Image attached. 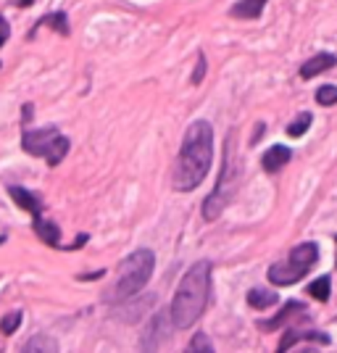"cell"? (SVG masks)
<instances>
[{
  "mask_svg": "<svg viewBox=\"0 0 337 353\" xmlns=\"http://www.w3.org/2000/svg\"><path fill=\"white\" fill-rule=\"evenodd\" d=\"M61 137V132L56 127H48V130H24L21 137V145L30 156H48V150L53 148V143Z\"/></svg>",
  "mask_w": 337,
  "mask_h": 353,
  "instance_id": "obj_6",
  "label": "cell"
},
{
  "mask_svg": "<svg viewBox=\"0 0 337 353\" xmlns=\"http://www.w3.org/2000/svg\"><path fill=\"white\" fill-rule=\"evenodd\" d=\"M298 340H316V343H322V345H329V335H324V332H316V330H290L285 338L279 340V351H290Z\"/></svg>",
  "mask_w": 337,
  "mask_h": 353,
  "instance_id": "obj_9",
  "label": "cell"
},
{
  "mask_svg": "<svg viewBox=\"0 0 337 353\" xmlns=\"http://www.w3.org/2000/svg\"><path fill=\"white\" fill-rule=\"evenodd\" d=\"M8 195L16 201V206L30 211L32 216H40V214H43V203H40L37 195H32L30 190H24V188H8Z\"/></svg>",
  "mask_w": 337,
  "mask_h": 353,
  "instance_id": "obj_10",
  "label": "cell"
},
{
  "mask_svg": "<svg viewBox=\"0 0 337 353\" xmlns=\"http://www.w3.org/2000/svg\"><path fill=\"white\" fill-rule=\"evenodd\" d=\"M16 3H19V6H32L34 0H16Z\"/></svg>",
  "mask_w": 337,
  "mask_h": 353,
  "instance_id": "obj_24",
  "label": "cell"
},
{
  "mask_svg": "<svg viewBox=\"0 0 337 353\" xmlns=\"http://www.w3.org/2000/svg\"><path fill=\"white\" fill-rule=\"evenodd\" d=\"M203 74H205V59H203V53H201V56H198V66H195V74H192V85H201Z\"/></svg>",
  "mask_w": 337,
  "mask_h": 353,
  "instance_id": "obj_22",
  "label": "cell"
},
{
  "mask_svg": "<svg viewBox=\"0 0 337 353\" xmlns=\"http://www.w3.org/2000/svg\"><path fill=\"white\" fill-rule=\"evenodd\" d=\"M329 290H332L329 277H319V280H314L308 285V295H314L316 301H327V298H329Z\"/></svg>",
  "mask_w": 337,
  "mask_h": 353,
  "instance_id": "obj_17",
  "label": "cell"
},
{
  "mask_svg": "<svg viewBox=\"0 0 337 353\" xmlns=\"http://www.w3.org/2000/svg\"><path fill=\"white\" fill-rule=\"evenodd\" d=\"M8 37H11V27H8V21L0 16V48L6 45V40H8Z\"/></svg>",
  "mask_w": 337,
  "mask_h": 353,
  "instance_id": "obj_23",
  "label": "cell"
},
{
  "mask_svg": "<svg viewBox=\"0 0 337 353\" xmlns=\"http://www.w3.org/2000/svg\"><path fill=\"white\" fill-rule=\"evenodd\" d=\"M237 185H240L237 169L235 166H229V161H227L224 163V169H221V174H219V182H216V190L211 192L203 203V219L205 221L219 219L221 211L229 206L232 195L237 192Z\"/></svg>",
  "mask_w": 337,
  "mask_h": 353,
  "instance_id": "obj_5",
  "label": "cell"
},
{
  "mask_svg": "<svg viewBox=\"0 0 337 353\" xmlns=\"http://www.w3.org/2000/svg\"><path fill=\"white\" fill-rule=\"evenodd\" d=\"M37 27H53V30H59V34H69V24H66V14H48L40 19V24Z\"/></svg>",
  "mask_w": 337,
  "mask_h": 353,
  "instance_id": "obj_16",
  "label": "cell"
},
{
  "mask_svg": "<svg viewBox=\"0 0 337 353\" xmlns=\"http://www.w3.org/2000/svg\"><path fill=\"white\" fill-rule=\"evenodd\" d=\"M248 303L253 309H269V306H274L277 303V295L272 293V290H261V288H256V290H250L248 293Z\"/></svg>",
  "mask_w": 337,
  "mask_h": 353,
  "instance_id": "obj_15",
  "label": "cell"
},
{
  "mask_svg": "<svg viewBox=\"0 0 337 353\" xmlns=\"http://www.w3.org/2000/svg\"><path fill=\"white\" fill-rule=\"evenodd\" d=\"M69 148H72V143H69V137H63L61 134L59 140L53 143V148L48 150V156H45V161L50 163V166H59L63 159H66V153H69Z\"/></svg>",
  "mask_w": 337,
  "mask_h": 353,
  "instance_id": "obj_14",
  "label": "cell"
},
{
  "mask_svg": "<svg viewBox=\"0 0 337 353\" xmlns=\"http://www.w3.org/2000/svg\"><path fill=\"white\" fill-rule=\"evenodd\" d=\"M295 314L306 316L308 311H306V306H303V303H298V301H287V303H285V309L279 311L274 319H269V322H261L258 327H261L264 332H274V330H279V327H282L285 322H290Z\"/></svg>",
  "mask_w": 337,
  "mask_h": 353,
  "instance_id": "obj_7",
  "label": "cell"
},
{
  "mask_svg": "<svg viewBox=\"0 0 337 353\" xmlns=\"http://www.w3.org/2000/svg\"><path fill=\"white\" fill-rule=\"evenodd\" d=\"M32 219H34V232L40 235V240H43V243H48V245H53V248H61L59 227H56L53 221H45L43 216H32Z\"/></svg>",
  "mask_w": 337,
  "mask_h": 353,
  "instance_id": "obj_12",
  "label": "cell"
},
{
  "mask_svg": "<svg viewBox=\"0 0 337 353\" xmlns=\"http://www.w3.org/2000/svg\"><path fill=\"white\" fill-rule=\"evenodd\" d=\"M187 351H205V353H211V351H214V345H211V343L205 340V335H195Z\"/></svg>",
  "mask_w": 337,
  "mask_h": 353,
  "instance_id": "obj_21",
  "label": "cell"
},
{
  "mask_svg": "<svg viewBox=\"0 0 337 353\" xmlns=\"http://www.w3.org/2000/svg\"><path fill=\"white\" fill-rule=\"evenodd\" d=\"M208 295H211V264L198 261L187 269V274L182 277L179 288H176L172 309H169L172 324L179 330L192 327L208 306Z\"/></svg>",
  "mask_w": 337,
  "mask_h": 353,
  "instance_id": "obj_2",
  "label": "cell"
},
{
  "mask_svg": "<svg viewBox=\"0 0 337 353\" xmlns=\"http://www.w3.org/2000/svg\"><path fill=\"white\" fill-rule=\"evenodd\" d=\"M214 161V130L208 121H195L182 140L174 169V190L190 192L205 179Z\"/></svg>",
  "mask_w": 337,
  "mask_h": 353,
  "instance_id": "obj_1",
  "label": "cell"
},
{
  "mask_svg": "<svg viewBox=\"0 0 337 353\" xmlns=\"http://www.w3.org/2000/svg\"><path fill=\"white\" fill-rule=\"evenodd\" d=\"M337 66V56L335 53H319V56H314V59H308L303 66H300V77L303 79H314L316 74L327 72V69H332Z\"/></svg>",
  "mask_w": 337,
  "mask_h": 353,
  "instance_id": "obj_8",
  "label": "cell"
},
{
  "mask_svg": "<svg viewBox=\"0 0 337 353\" xmlns=\"http://www.w3.org/2000/svg\"><path fill=\"white\" fill-rule=\"evenodd\" d=\"M287 161H290V148L272 145L264 153V159H261V166H264L266 172H279V169H282V166H285Z\"/></svg>",
  "mask_w": 337,
  "mask_h": 353,
  "instance_id": "obj_11",
  "label": "cell"
},
{
  "mask_svg": "<svg viewBox=\"0 0 337 353\" xmlns=\"http://www.w3.org/2000/svg\"><path fill=\"white\" fill-rule=\"evenodd\" d=\"M316 259H319L316 243H303V245H298V248L290 250L287 259H282V261L269 266V282H272V285H279V288L293 285V282H298L306 274L311 266L316 264Z\"/></svg>",
  "mask_w": 337,
  "mask_h": 353,
  "instance_id": "obj_4",
  "label": "cell"
},
{
  "mask_svg": "<svg viewBox=\"0 0 337 353\" xmlns=\"http://www.w3.org/2000/svg\"><path fill=\"white\" fill-rule=\"evenodd\" d=\"M266 3L269 0H240L232 8V16H237V19H258Z\"/></svg>",
  "mask_w": 337,
  "mask_h": 353,
  "instance_id": "obj_13",
  "label": "cell"
},
{
  "mask_svg": "<svg viewBox=\"0 0 337 353\" xmlns=\"http://www.w3.org/2000/svg\"><path fill=\"white\" fill-rule=\"evenodd\" d=\"M19 324H21V314H19V311L6 314V316H3V322H0V332H3V335H11V332L19 330Z\"/></svg>",
  "mask_w": 337,
  "mask_h": 353,
  "instance_id": "obj_20",
  "label": "cell"
},
{
  "mask_svg": "<svg viewBox=\"0 0 337 353\" xmlns=\"http://www.w3.org/2000/svg\"><path fill=\"white\" fill-rule=\"evenodd\" d=\"M153 266H156V256L147 248H140L132 256H127L119 266L114 288L108 290V301H127L140 293L153 274Z\"/></svg>",
  "mask_w": 337,
  "mask_h": 353,
  "instance_id": "obj_3",
  "label": "cell"
},
{
  "mask_svg": "<svg viewBox=\"0 0 337 353\" xmlns=\"http://www.w3.org/2000/svg\"><path fill=\"white\" fill-rule=\"evenodd\" d=\"M311 121H314V117H311L308 111H303V114H298L293 124L287 127V134H290V137H300V134H303V132L308 130V127H311Z\"/></svg>",
  "mask_w": 337,
  "mask_h": 353,
  "instance_id": "obj_18",
  "label": "cell"
},
{
  "mask_svg": "<svg viewBox=\"0 0 337 353\" xmlns=\"http://www.w3.org/2000/svg\"><path fill=\"white\" fill-rule=\"evenodd\" d=\"M316 103L319 105H335L337 103V88L335 85H324L316 90Z\"/></svg>",
  "mask_w": 337,
  "mask_h": 353,
  "instance_id": "obj_19",
  "label": "cell"
}]
</instances>
